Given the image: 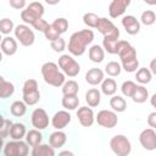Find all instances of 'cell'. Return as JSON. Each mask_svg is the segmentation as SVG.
I'll return each mask as SVG.
<instances>
[{
	"mask_svg": "<svg viewBox=\"0 0 156 156\" xmlns=\"http://www.w3.org/2000/svg\"><path fill=\"white\" fill-rule=\"evenodd\" d=\"M122 63V68L126 72H135L139 67V61L136 58V51L135 49L126 40H118L117 43V52H116Z\"/></svg>",
	"mask_w": 156,
	"mask_h": 156,
	"instance_id": "1",
	"label": "cell"
},
{
	"mask_svg": "<svg viewBox=\"0 0 156 156\" xmlns=\"http://www.w3.org/2000/svg\"><path fill=\"white\" fill-rule=\"evenodd\" d=\"M116 90H117V84H116L115 79L104 78V80L101 82V91L107 96H112V95H115Z\"/></svg>",
	"mask_w": 156,
	"mask_h": 156,
	"instance_id": "26",
	"label": "cell"
},
{
	"mask_svg": "<svg viewBox=\"0 0 156 156\" xmlns=\"http://www.w3.org/2000/svg\"><path fill=\"white\" fill-rule=\"evenodd\" d=\"M147 124L154 129L156 127V112H151L147 117Z\"/></svg>",
	"mask_w": 156,
	"mask_h": 156,
	"instance_id": "48",
	"label": "cell"
},
{
	"mask_svg": "<svg viewBox=\"0 0 156 156\" xmlns=\"http://www.w3.org/2000/svg\"><path fill=\"white\" fill-rule=\"evenodd\" d=\"M122 26L126 32L130 35H135L140 30V22L132 15H127L122 18Z\"/></svg>",
	"mask_w": 156,
	"mask_h": 156,
	"instance_id": "15",
	"label": "cell"
},
{
	"mask_svg": "<svg viewBox=\"0 0 156 156\" xmlns=\"http://www.w3.org/2000/svg\"><path fill=\"white\" fill-rule=\"evenodd\" d=\"M41 76L44 78V82L49 85L52 87H61L66 80H65V74L60 72L58 66L55 62H45L41 66Z\"/></svg>",
	"mask_w": 156,
	"mask_h": 156,
	"instance_id": "3",
	"label": "cell"
},
{
	"mask_svg": "<svg viewBox=\"0 0 156 156\" xmlns=\"http://www.w3.org/2000/svg\"><path fill=\"white\" fill-rule=\"evenodd\" d=\"M61 104L66 110L72 111V110H76L79 106V99H78L77 95L76 96H63Z\"/></svg>",
	"mask_w": 156,
	"mask_h": 156,
	"instance_id": "31",
	"label": "cell"
},
{
	"mask_svg": "<svg viewBox=\"0 0 156 156\" xmlns=\"http://www.w3.org/2000/svg\"><path fill=\"white\" fill-rule=\"evenodd\" d=\"M15 93V85L0 76V99H7Z\"/></svg>",
	"mask_w": 156,
	"mask_h": 156,
	"instance_id": "22",
	"label": "cell"
},
{
	"mask_svg": "<svg viewBox=\"0 0 156 156\" xmlns=\"http://www.w3.org/2000/svg\"><path fill=\"white\" fill-rule=\"evenodd\" d=\"M96 29L104 35V38L118 40L119 38V29L106 17H100L96 24Z\"/></svg>",
	"mask_w": 156,
	"mask_h": 156,
	"instance_id": "6",
	"label": "cell"
},
{
	"mask_svg": "<svg viewBox=\"0 0 156 156\" xmlns=\"http://www.w3.org/2000/svg\"><path fill=\"white\" fill-rule=\"evenodd\" d=\"M2 61V52H1V50H0V62Z\"/></svg>",
	"mask_w": 156,
	"mask_h": 156,
	"instance_id": "54",
	"label": "cell"
},
{
	"mask_svg": "<svg viewBox=\"0 0 156 156\" xmlns=\"http://www.w3.org/2000/svg\"><path fill=\"white\" fill-rule=\"evenodd\" d=\"M1 40H2V38H1V34H0V44H1Z\"/></svg>",
	"mask_w": 156,
	"mask_h": 156,
	"instance_id": "55",
	"label": "cell"
},
{
	"mask_svg": "<svg viewBox=\"0 0 156 156\" xmlns=\"http://www.w3.org/2000/svg\"><path fill=\"white\" fill-rule=\"evenodd\" d=\"M129 0H113L108 5V13L111 18H117L124 13L126 9L129 6Z\"/></svg>",
	"mask_w": 156,
	"mask_h": 156,
	"instance_id": "13",
	"label": "cell"
},
{
	"mask_svg": "<svg viewBox=\"0 0 156 156\" xmlns=\"http://www.w3.org/2000/svg\"><path fill=\"white\" fill-rule=\"evenodd\" d=\"M48 26H49V23L45 21V20H43V18H38L34 23H33V27L37 29V30H39V32H45V29L48 28Z\"/></svg>",
	"mask_w": 156,
	"mask_h": 156,
	"instance_id": "46",
	"label": "cell"
},
{
	"mask_svg": "<svg viewBox=\"0 0 156 156\" xmlns=\"http://www.w3.org/2000/svg\"><path fill=\"white\" fill-rule=\"evenodd\" d=\"M57 156H74V154L72 151H69V150H63V151L58 152Z\"/></svg>",
	"mask_w": 156,
	"mask_h": 156,
	"instance_id": "49",
	"label": "cell"
},
{
	"mask_svg": "<svg viewBox=\"0 0 156 156\" xmlns=\"http://www.w3.org/2000/svg\"><path fill=\"white\" fill-rule=\"evenodd\" d=\"M135 78H136V80H138L140 84H146V83H150V80H151V78H152V74H151V72H150L149 68L143 67V68H139V69L136 71Z\"/></svg>",
	"mask_w": 156,
	"mask_h": 156,
	"instance_id": "30",
	"label": "cell"
},
{
	"mask_svg": "<svg viewBox=\"0 0 156 156\" xmlns=\"http://www.w3.org/2000/svg\"><path fill=\"white\" fill-rule=\"evenodd\" d=\"M150 68H151V71H150L151 74H152V73L155 74V73H156V68H155V58L151 60V62H150Z\"/></svg>",
	"mask_w": 156,
	"mask_h": 156,
	"instance_id": "50",
	"label": "cell"
},
{
	"mask_svg": "<svg viewBox=\"0 0 156 156\" xmlns=\"http://www.w3.org/2000/svg\"><path fill=\"white\" fill-rule=\"evenodd\" d=\"M67 141V135L66 133H63L62 130H56L54 133H51L50 138H49V143L50 146L54 149H60L65 145V143Z\"/></svg>",
	"mask_w": 156,
	"mask_h": 156,
	"instance_id": "18",
	"label": "cell"
},
{
	"mask_svg": "<svg viewBox=\"0 0 156 156\" xmlns=\"http://www.w3.org/2000/svg\"><path fill=\"white\" fill-rule=\"evenodd\" d=\"M121 71H122V67H121V65H119L118 62H116V61H110V62L105 66V72H106L110 77H117V76H119Z\"/></svg>",
	"mask_w": 156,
	"mask_h": 156,
	"instance_id": "32",
	"label": "cell"
},
{
	"mask_svg": "<svg viewBox=\"0 0 156 156\" xmlns=\"http://www.w3.org/2000/svg\"><path fill=\"white\" fill-rule=\"evenodd\" d=\"M58 66L62 69V73L68 77H76L80 72V65L68 54L61 55L58 58Z\"/></svg>",
	"mask_w": 156,
	"mask_h": 156,
	"instance_id": "5",
	"label": "cell"
},
{
	"mask_svg": "<svg viewBox=\"0 0 156 156\" xmlns=\"http://www.w3.org/2000/svg\"><path fill=\"white\" fill-rule=\"evenodd\" d=\"M30 121H32L33 127L38 130H43L49 126V116H48L46 111L44 108H40V107L35 108L32 112Z\"/></svg>",
	"mask_w": 156,
	"mask_h": 156,
	"instance_id": "10",
	"label": "cell"
},
{
	"mask_svg": "<svg viewBox=\"0 0 156 156\" xmlns=\"http://www.w3.org/2000/svg\"><path fill=\"white\" fill-rule=\"evenodd\" d=\"M21 20H22L24 23H27V24H32V26H33V23H34L38 18L26 9V10H22V12H21Z\"/></svg>",
	"mask_w": 156,
	"mask_h": 156,
	"instance_id": "43",
	"label": "cell"
},
{
	"mask_svg": "<svg viewBox=\"0 0 156 156\" xmlns=\"http://www.w3.org/2000/svg\"><path fill=\"white\" fill-rule=\"evenodd\" d=\"M26 126L23 123H12L10 129V136L13 140H22L26 136Z\"/></svg>",
	"mask_w": 156,
	"mask_h": 156,
	"instance_id": "23",
	"label": "cell"
},
{
	"mask_svg": "<svg viewBox=\"0 0 156 156\" xmlns=\"http://www.w3.org/2000/svg\"><path fill=\"white\" fill-rule=\"evenodd\" d=\"M2 147H4V140H2V138L0 136V151H1Z\"/></svg>",
	"mask_w": 156,
	"mask_h": 156,
	"instance_id": "52",
	"label": "cell"
},
{
	"mask_svg": "<svg viewBox=\"0 0 156 156\" xmlns=\"http://www.w3.org/2000/svg\"><path fill=\"white\" fill-rule=\"evenodd\" d=\"M99 16L98 15H95V13H93V12H87V13H84V16H83V22H84V24L85 26H88L89 28H96V24H98V22H99Z\"/></svg>",
	"mask_w": 156,
	"mask_h": 156,
	"instance_id": "35",
	"label": "cell"
},
{
	"mask_svg": "<svg viewBox=\"0 0 156 156\" xmlns=\"http://www.w3.org/2000/svg\"><path fill=\"white\" fill-rule=\"evenodd\" d=\"M51 49L54 51H56V52H62L66 49V41H65V39L60 37L58 39L51 41Z\"/></svg>",
	"mask_w": 156,
	"mask_h": 156,
	"instance_id": "44",
	"label": "cell"
},
{
	"mask_svg": "<svg viewBox=\"0 0 156 156\" xmlns=\"http://www.w3.org/2000/svg\"><path fill=\"white\" fill-rule=\"evenodd\" d=\"M149 99V91L144 85H136L133 95H132V100L136 104H143Z\"/></svg>",
	"mask_w": 156,
	"mask_h": 156,
	"instance_id": "24",
	"label": "cell"
},
{
	"mask_svg": "<svg viewBox=\"0 0 156 156\" xmlns=\"http://www.w3.org/2000/svg\"><path fill=\"white\" fill-rule=\"evenodd\" d=\"M156 21V15L152 10H145L140 16V22L145 26H152Z\"/></svg>",
	"mask_w": 156,
	"mask_h": 156,
	"instance_id": "34",
	"label": "cell"
},
{
	"mask_svg": "<svg viewBox=\"0 0 156 156\" xmlns=\"http://www.w3.org/2000/svg\"><path fill=\"white\" fill-rule=\"evenodd\" d=\"M15 29L13 22L10 18H2L0 20V34H10Z\"/></svg>",
	"mask_w": 156,
	"mask_h": 156,
	"instance_id": "39",
	"label": "cell"
},
{
	"mask_svg": "<svg viewBox=\"0 0 156 156\" xmlns=\"http://www.w3.org/2000/svg\"><path fill=\"white\" fill-rule=\"evenodd\" d=\"M139 141L141 146L149 151H152L156 149V132L152 128L144 129L139 135Z\"/></svg>",
	"mask_w": 156,
	"mask_h": 156,
	"instance_id": "11",
	"label": "cell"
},
{
	"mask_svg": "<svg viewBox=\"0 0 156 156\" xmlns=\"http://www.w3.org/2000/svg\"><path fill=\"white\" fill-rule=\"evenodd\" d=\"M27 10L33 13L37 18H41L43 15H44V6L41 2H38V1H34V2H30L28 6H27Z\"/></svg>",
	"mask_w": 156,
	"mask_h": 156,
	"instance_id": "33",
	"label": "cell"
},
{
	"mask_svg": "<svg viewBox=\"0 0 156 156\" xmlns=\"http://www.w3.org/2000/svg\"><path fill=\"white\" fill-rule=\"evenodd\" d=\"M136 88V84L133 82V80H126L122 83V87H121V90H122V94L127 98H132L134 90Z\"/></svg>",
	"mask_w": 156,
	"mask_h": 156,
	"instance_id": "37",
	"label": "cell"
},
{
	"mask_svg": "<svg viewBox=\"0 0 156 156\" xmlns=\"http://www.w3.org/2000/svg\"><path fill=\"white\" fill-rule=\"evenodd\" d=\"M110 147L116 156H128L132 151V144L129 139L123 134H117L111 138Z\"/></svg>",
	"mask_w": 156,
	"mask_h": 156,
	"instance_id": "4",
	"label": "cell"
},
{
	"mask_svg": "<svg viewBox=\"0 0 156 156\" xmlns=\"http://www.w3.org/2000/svg\"><path fill=\"white\" fill-rule=\"evenodd\" d=\"M40 100V91L37 90V91H33V93H27V94H23V102L26 105H35L38 101Z\"/></svg>",
	"mask_w": 156,
	"mask_h": 156,
	"instance_id": "38",
	"label": "cell"
},
{
	"mask_svg": "<svg viewBox=\"0 0 156 156\" xmlns=\"http://www.w3.org/2000/svg\"><path fill=\"white\" fill-rule=\"evenodd\" d=\"M28 151V144L23 140H12L4 146L5 156H27Z\"/></svg>",
	"mask_w": 156,
	"mask_h": 156,
	"instance_id": "7",
	"label": "cell"
},
{
	"mask_svg": "<svg viewBox=\"0 0 156 156\" xmlns=\"http://www.w3.org/2000/svg\"><path fill=\"white\" fill-rule=\"evenodd\" d=\"M89 58L95 63L102 62L105 58V50L102 49V46H100L98 44L91 45L89 49Z\"/></svg>",
	"mask_w": 156,
	"mask_h": 156,
	"instance_id": "19",
	"label": "cell"
},
{
	"mask_svg": "<svg viewBox=\"0 0 156 156\" xmlns=\"http://www.w3.org/2000/svg\"><path fill=\"white\" fill-rule=\"evenodd\" d=\"M51 26H52L60 34H62V33H65V32L68 29V21H67L65 17H58V18H56V20L51 23Z\"/></svg>",
	"mask_w": 156,
	"mask_h": 156,
	"instance_id": "36",
	"label": "cell"
},
{
	"mask_svg": "<svg viewBox=\"0 0 156 156\" xmlns=\"http://www.w3.org/2000/svg\"><path fill=\"white\" fill-rule=\"evenodd\" d=\"M85 80L90 85L101 84V82L104 80V72L100 68L93 67V68L88 69V72L85 73Z\"/></svg>",
	"mask_w": 156,
	"mask_h": 156,
	"instance_id": "16",
	"label": "cell"
},
{
	"mask_svg": "<svg viewBox=\"0 0 156 156\" xmlns=\"http://www.w3.org/2000/svg\"><path fill=\"white\" fill-rule=\"evenodd\" d=\"M10 6H12L13 9L21 10L26 6V1L24 0H10Z\"/></svg>",
	"mask_w": 156,
	"mask_h": 156,
	"instance_id": "47",
	"label": "cell"
},
{
	"mask_svg": "<svg viewBox=\"0 0 156 156\" xmlns=\"http://www.w3.org/2000/svg\"><path fill=\"white\" fill-rule=\"evenodd\" d=\"M43 140V134L38 129H30L29 132L26 133V143L30 146H37L41 144Z\"/></svg>",
	"mask_w": 156,
	"mask_h": 156,
	"instance_id": "25",
	"label": "cell"
},
{
	"mask_svg": "<svg viewBox=\"0 0 156 156\" xmlns=\"http://www.w3.org/2000/svg\"><path fill=\"white\" fill-rule=\"evenodd\" d=\"M10 111H11V115H13L15 117H22L27 112V105L21 100H16L12 102Z\"/></svg>",
	"mask_w": 156,
	"mask_h": 156,
	"instance_id": "29",
	"label": "cell"
},
{
	"mask_svg": "<svg viewBox=\"0 0 156 156\" xmlns=\"http://www.w3.org/2000/svg\"><path fill=\"white\" fill-rule=\"evenodd\" d=\"M155 98H156V95L154 94V95L151 96V105H152V106H155Z\"/></svg>",
	"mask_w": 156,
	"mask_h": 156,
	"instance_id": "51",
	"label": "cell"
},
{
	"mask_svg": "<svg viewBox=\"0 0 156 156\" xmlns=\"http://www.w3.org/2000/svg\"><path fill=\"white\" fill-rule=\"evenodd\" d=\"M95 119H96L99 126H101L104 128H107V129H111V128L116 127L117 123H118L117 113L111 111V110H101V111H99L96 117H95Z\"/></svg>",
	"mask_w": 156,
	"mask_h": 156,
	"instance_id": "9",
	"label": "cell"
},
{
	"mask_svg": "<svg viewBox=\"0 0 156 156\" xmlns=\"http://www.w3.org/2000/svg\"><path fill=\"white\" fill-rule=\"evenodd\" d=\"M39 90L38 89V82L33 78H29L24 82L23 84V88H22V93L23 94H27V93H33V91H37Z\"/></svg>",
	"mask_w": 156,
	"mask_h": 156,
	"instance_id": "41",
	"label": "cell"
},
{
	"mask_svg": "<svg viewBox=\"0 0 156 156\" xmlns=\"http://www.w3.org/2000/svg\"><path fill=\"white\" fill-rule=\"evenodd\" d=\"M32 156H55V149L48 144H39L33 146Z\"/></svg>",
	"mask_w": 156,
	"mask_h": 156,
	"instance_id": "21",
	"label": "cell"
},
{
	"mask_svg": "<svg viewBox=\"0 0 156 156\" xmlns=\"http://www.w3.org/2000/svg\"><path fill=\"white\" fill-rule=\"evenodd\" d=\"M77 117H78V121L79 123L83 126V127H90L94 121H95V117H94V112L90 107L88 106H82L77 110Z\"/></svg>",
	"mask_w": 156,
	"mask_h": 156,
	"instance_id": "14",
	"label": "cell"
},
{
	"mask_svg": "<svg viewBox=\"0 0 156 156\" xmlns=\"http://www.w3.org/2000/svg\"><path fill=\"white\" fill-rule=\"evenodd\" d=\"M13 32H15L16 39H18V41L23 46H30L34 43V40H35L34 32L27 24H18V26H16Z\"/></svg>",
	"mask_w": 156,
	"mask_h": 156,
	"instance_id": "8",
	"label": "cell"
},
{
	"mask_svg": "<svg viewBox=\"0 0 156 156\" xmlns=\"http://www.w3.org/2000/svg\"><path fill=\"white\" fill-rule=\"evenodd\" d=\"M4 121H5V118H4V117H2L1 115H0V127L2 126V123H4Z\"/></svg>",
	"mask_w": 156,
	"mask_h": 156,
	"instance_id": "53",
	"label": "cell"
},
{
	"mask_svg": "<svg viewBox=\"0 0 156 156\" xmlns=\"http://www.w3.org/2000/svg\"><path fill=\"white\" fill-rule=\"evenodd\" d=\"M110 106L112 107L113 112H123L127 108V101L119 95H113L110 99Z\"/></svg>",
	"mask_w": 156,
	"mask_h": 156,
	"instance_id": "28",
	"label": "cell"
},
{
	"mask_svg": "<svg viewBox=\"0 0 156 156\" xmlns=\"http://www.w3.org/2000/svg\"><path fill=\"white\" fill-rule=\"evenodd\" d=\"M0 48H1V52H4L7 56H12L17 51V41L12 37H5L1 40Z\"/></svg>",
	"mask_w": 156,
	"mask_h": 156,
	"instance_id": "17",
	"label": "cell"
},
{
	"mask_svg": "<svg viewBox=\"0 0 156 156\" xmlns=\"http://www.w3.org/2000/svg\"><path fill=\"white\" fill-rule=\"evenodd\" d=\"M11 126H12V122L10 119H5L2 126L0 127V136L1 138H5L7 135H10V129H11Z\"/></svg>",
	"mask_w": 156,
	"mask_h": 156,
	"instance_id": "45",
	"label": "cell"
},
{
	"mask_svg": "<svg viewBox=\"0 0 156 156\" xmlns=\"http://www.w3.org/2000/svg\"><path fill=\"white\" fill-rule=\"evenodd\" d=\"M117 43H118V40L104 38L102 39V46H104L102 49L106 50L108 54H116L117 52Z\"/></svg>",
	"mask_w": 156,
	"mask_h": 156,
	"instance_id": "40",
	"label": "cell"
},
{
	"mask_svg": "<svg viewBox=\"0 0 156 156\" xmlns=\"http://www.w3.org/2000/svg\"><path fill=\"white\" fill-rule=\"evenodd\" d=\"M79 85L76 80H67L62 84V94L63 96H76L78 94Z\"/></svg>",
	"mask_w": 156,
	"mask_h": 156,
	"instance_id": "27",
	"label": "cell"
},
{
	"mask_svg": "<svg viewBox=\"0 0 156 156\" xmlns=\"http://www.w3.org/2000/svg\"><path fill=\"white\" fill-rule=\"evenodd\" d=\"M69 122H71V115L68 111H65V110L57 111L51 118V124L56 130L63 129Z\"/></svg>",
	"mask_w": 156,
	"mask_h": 156,
	"instance_id": "12",
	"label": "cell"
},
{
	"mask_svg": "<svg viewBox=\"0 0 156 156\" xmlns=\"http://www.w3.org/2000/svg\"><path fill=\"white\" fill-rule=\"evenodd\" d=\"M44 35H45V38L49 40V41H54V40H56V39H58L60 38V33L51 26V24H49L48 26V28L45 29V32H44Z\"/></svg>",
	"mask_w": 156,
	"mask_h": 156,
	"instance_id": "42",
	"label": "cell"
},
{
	"mask_svg": "<svg viewBox=\"0 0 156 156\" xmlns=\"http://www.w3.org/2000/svg\"><path fill=\"white\" fill-rule=\"evenodd\" d=\"M101 94L96 88H91L85 93V101L89 107H96L100 104Z\"/></svg>",
	"mask_w": 156,
	"mask_h": 156,
	"instance_id": "20",
	"label": "cell"
},
{
	"mask_svg": "<svg viewBox=\"0 0 156 156\" xmlns=\"http://www.w3.org/2000/svg\"><path fill=\"white\" fill-rule=\"evenodd\" d=\"M94 40V33L91 29H82L73 33L69 37L68 51L73 56H82L85 52L87 45L91 44Z\"/></svg>",
	"mask_w": 156,
	"mask_h": 156,
	"instance_id": "2",
	"label": "cell"
}]
</instances>
